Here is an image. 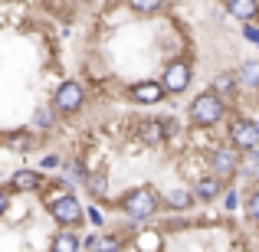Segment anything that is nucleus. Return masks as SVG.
I'll use <instances>...</instances> for the list:
<instances>
[{
    "mask_svg": "<svg viewBox=\"0 0 259 252\" xmlns=\"http://www.w3.org/2000/svg\"><path fill=\"white\" fill-rule=\"evenodd\" d=\"M161 203L177 213V210H190L197 200H194V193H190L187 187H174V190H164V200H161Z\"/></svg>",
    "mask_w": 259,
    "mask_h": 252,
    "instance_id": "2eb2a0df",
    "label": "nucleus"
},
{
    "mask_svg": "<svg viewBox=\"0 0 259 252\" xmlns=\"http://www.w3.org/2000/svg\"><path fill=\"white\" fill-rule=\"evenodd\" d=\"M138 249L141 252H158L161 249V236L158 233H141L138 236Z\"/></svg>",
    "mask_w": 259,
    "mask_h": 252,
    "instance_id": "b1692460",
    "label": "nucleus"
},
{
    "mask_svg": "<svg viewBox=\"0 0 259 252\" xmlns=\"http://www.w3.org/2000/svg\"><path fill=\"white\" fill-rule=\"evenodd\" d=\"M85 216L92 220V226H105V216H102V210H99V207H89V210H85Z\"/></svg>",
    "mask_w": 259,
    "mask_h": 252,
    "instance_id": "a878e982",
    "label": "nucleus"
},
{
    "mask_svg": "<svg viewBox=\"0 0 259 252\" xmlns=\"http://www.w3.org/2000/svg\"><path fill=\"white\" fill-rule=\"evenodd\" d=\"M85 190L92 196H105L108 193V177H105V170H92V174L85 177Z\"/></svg>",
    "mask_w": 259,
    "mask_h": 252,
    "instance_id": "a211bd4d",
    "label": "nucleus"
},
{
    "mask_svg": "<svg viewBox=\"0 0 259 252\" xmlns=\"http://www.w3.org/2000/svg\"><path fill=\"white\" fill-rule=\"evenodd\" d=\"M82 246L89 252H121L125 242H121L118 236H112V233H95V236H89V239H82Z\"/></svg>",
    "mask_w": 259,
    "mask_h": 252,
    "instance_id": "ddd939ff",
    "label": "nucleus"
},
{
    "mask_svg": "<svg viewBox=\"0 0 259 252\" xmlns=\"http://www.w3.org/2000/svg\"><path fill=\"white\" fill-rule=\"evenodd\" d=\"M256 98H259V88H256Z\"/></svg>",
    "mask_w": 259,
    "mask_h": 252,
    "instance_id": "2f4dec72",
    "label": "nucleus"
},
{
    "mask_svg": "<svg viewBox=\"0 0 259 252\" xmlns=\"http://www.w3.org/2000/svg\"><path fill=\"white\" fill-rule=\"evenodd\" d=\"M39 167H43V170H56L59 167V154H46V158L39 161Z\"/></svg>",
    "mask_w": 259,
    "mask_h": 252,
    "instance_id": "cd10ccee",
    "label": "nucleus"
},
{
    "mask_svg": "<svg viewBox=\"0 0 259 252\" xmlns=\"http://www.w3.org/2000/svg\"><path fill=\"white\" fill-rule=\"evenodd\" d=\"M128 7L135 13H141V17H148V13H158L164 7V0H128Z\"/></svg>",
    "mask_w": 259,
    "mask_h": 252,
    "instance_id": "412c9836",
    "label": "nucleus"
},
{
    "mask_svg": "<svg viewBox=\"0 0 259 252\" xmlns=\"http://www.w3.org/2000/svg\"><path fill=\"white\" fill-rule=\"evenodd\" d=\"M246 154H249V158H246V164L240 161V170H243V174H246L253 183H259V154H256V151H246Z\"/></svg>",
    "mask_w": 259,
    "mask_h": 252,
    "instance_id": "4be33fe9",
    "label": "nucleus"
},
{
    "mask_svg": "<svg viewBox=\"0 0 259 252\" xmlns=\"http://www.w3.org/2000/svg\"><path fill=\"white\" fill-rule=\"evenodd\" d=\"M243 36H246L249 43H259V26L256 23H246V26H243Z\"/></svg>",
    "mask_w": 259,
    "mask_h": 252,
    "instance_id": "c85d7f7f",
    "label": "nucleus"
},
{
    "mask_svg": "<svg viewBox=\"0 0 259 252\" xmlns=\"http://www.w3.org/2000/svg\"><path fill=\"white\" fill-rule=\"evenodd\" d=\"M210 167H213V174L220 177V180H230V177L240 174V151H236L233 144H220L210 151Z\"/></svg>",
    "mask_w": 259,
    "mask_h": 252,
    "instance_id": "423d86ee",
    "label": "nucleus"
},
{
    "mask_svg": "<svg viewBox=\"0 0 259 252\" xmlns=\"http://www.w3.org/2000/svg\"><path fill=\"white\" fill-rule=\"evenodd\" d=\"M7 207H10V190H0V216L7 213Z\"/></svg>",
    "mask_w": 259,
    "mask_h": 252,
    "instance_id": "c756f323",
    "label": "nucleus"
},
{
    "mask_svg": "<svg viewBox=\"0 0 259 252\" xmlns=\"http://www.w3.org/2000/svg\"><path fill=\"white\" fill-rule=\"evenodd\" d=\"M227 118V98H220L217 92H200L194 102H190V121L200 128H213Z\"/></svg>",
    "mask_w": 259,
    "mask_h": 252,
    "instance_id": "f257e3e1",
    "label": "nucleus"
},
{
    "mask_svg": "<svg viewBox=\"0 0 259 252\" xmlns=\"http://www.w3.org/2000/svg\"><path fill=\"white\" fill-rule=\"evenodd\" d=\"M121 210H125L128 220L148 223V220H151V216L161 210V196L154 193L151 187H135L132 193H125V200H121Z\"/></svg>",
    "mask_w": 259,
    "mask_h": 252,
    "instance_id": "f03ea898",
    "label": "nucleus"
},
{
    "mask_svg": "<svg viewBox=\"0 0 259 252\" xmlns=\"http://www.w3.org/2000/svg\"><path fill=\"white\" fill-rule=\"evenodd\" d=\"M50 252H82V236H79V229H59L50 239Z\"/></svg>",
    "mask_w": 259,
    "mask_h": 252,
    "instance_id": "f8f14e48",
    "label": "nucleus"
},
{
    "mask_svg": "<svg viewBox=\"0 0 259 252\" xmlns=\"http://www.w3.org/2000/svg\"><path fill=\"white\" fill-rule=\"evenodd\" d=\"M36 141H39V138H26V141H23V134H17V138L10 141V147H17V151H30Z\"/></svg>",
    "mask_w": 259,
    "mask_h": 252,
    "instance_id": "393cba45",
    "label": "nucleus"
},
{
    "mask_svg": "<svg viewBox=\"0 0 259 252\" xmlns=\"http://www.w3.org/2000/svg\"><path fill=\"white\" fill-rule=\"evenodd\" d=\"M227 144H233L236 151H256L259 144V134H256V121L249 118H233L227 125Z\"/></svg>",
    "mask_w": 259,
    "mask_h": 252,
    "instance_id": "39448f33",
    "label": "nucleus"
},
{
    "mask_svg": "<svg viewBox=\"0 0 259 252\" xmlns=\"http://www.w3.org/2000/svg\"><path fill=\"white\" fill-rule=\"evenodd\" d=\"M85 105V85L79 79H66L53 95V112L56 115H76Z\"/></svg>",
    "mask_w": 259,
    "mask_h": 252,
    "instance_id": "20e7f679",
    "label": "nucleus"
},
{
    "mask_svg": "<svg viewBox=\"0 0 259 252\" xmlns=\"http://www.w3.org/2000/svg\"><path fill=\"white\" fill-rule=\"evenodd\" d=\"M236 85L243 88H259V59H246L236 69Z\"/></svg>",
    "mask_w": 259,
    "mask_h": 252,
    "instance_id": "dca6fc26",
    "label": "nucleus"
},
{
    "mask_svg": "<svg viewBox=\"0 0 259 252\" xmlns=\"http://www.w3.org/2000/svg\"><path fill=\"white\" fill-rule=\"evenodd\" d=\"M243 207H246V216L253 223H259V183H253V190H249V196H246V203H243Z\"/></svg>",
    "mask_w": 259,
    "mask_h": 252,
    "instance_id": "5701e85b",
    "label": "nucleus"
},
{
    "mask_svg": "<svg viewBox=\"0 0 259 252\" xmlns=\"http://www.w3.org/2000/svg\"><path fill=\"white\" fill-rule=\"evenodd\" d=\"M256 46H259V43H256Z\"/></svg>",
    "mask_w": 259,
    "mask_h": 252,
    "instance_id": "473e14b6",
    "label": "nucleus"
},
{
    "mask_svg": "<svg viewBox=\"0 0 259 252\" xmlns=\"http://www.w3.org/2000/svg\"><path fill=\"white\" fill-rule=\"evenodd\" d=\"M128 98H132L135 105H161V102L167 98V88L161 82H154V79H145V82H135L128 88Z\"/></svg>",
    "mask_w": 259,
    "mask_h": 252,
    "instance_id": "6e6552de",
    "label": "nucleus"
},
{
    "mask_svg": "<svg viewBox=\"0 0 259 252\" xmlns=\"http://www.w3.org/2000/svg\"><path fill=\"white\" fill-rule=\"evenodd\" d=\"M135 138H138V144H145V147H161L164 144V121L141 118L138 125H135Z\"/></svg>",
    "mask_w": 259,
    "mask_h": 252,
    "instance_id": "1a4fd4ad",
    "label": "nucleus"
},
{
    "mask_svg": "<svg viewBox=\"0 0 259 252\" xmlns=\"http://www.w3.org/2000/svg\"><path fill=\"white\" fill-rule=\"evenodd\" d=\"M256 134H259V121H256Z\"/></svg>",
    "mask_w": 259,
    "mask_h": 252,
    "instance_id": "7c9ffc66",
    "label": "nucleus"
},
{
    "mask_svg": "<svg viewBox=\"0 0 259 252\" xmlns=\"http://www.w3.org/2000/svg\"><path fill=\"white\" fill-rule=\"evenodd\" d=\"M227 13L243 23H253L259 17V0H227Z\"/></svg>",
    "mask_w": 259,
    "mask_h": 252,
    "instance_id": "4468645a",
    "label": "nucleus"
},
{
    "mask_svg": "<svg viewBox=\"0 0 259 252\" xmlns=\"http://www.w3.org/2000/svg\"><path fill=\"white\" fill-rule=\"evenodd\" d=\"M223 207H227V210H230V213H233V210H236V207H240V193H236V190H230V193H227V196H223Z\"/></svg>",
    "mask_w": 259,
    "mask_h": 252,
    "instance_id": "bb28decb",
    "label": "nucleus"
},
{
    "mask_svg": "<svg viewBox=\"0 0 259 252\" xmlns=\"http://www.w3.org/2000/svg\"><path fill=\"white\" fill-rule=\"evenodd\" d=\"M161 85L167 88V95L187 92V85H190V66H187V59H174V63H167L164 76H161Z\"/></svg>",
    "mask_w": 259,
    "mask_h": 252,
    "instance_id": "0eeeda50",
    "label": "nucleus"
},
{
    "mask_svg": "<svg viewBox=\"0 0 259 252\" xmlns=\"http://www.w3.org/2000/svg\"><path fill=\"white\" fill-rule=\"evenodd\" d=\"M63 167V174H66V183H85V177H89V167L82 164V161H66V164H59Z\"/></svg>",
    "mask_w": 259,
    "mask_h": 252,
    "instance_id": "f3484780",
    "label": "nucleus"
},
{
    "mask_svg": "<svg viewBox=\"0 0 259 252\" xmlns=\"http://www.w3.org/2000/svg\"><path fill=\"white\" fill-rule=\"evenodd\" d=\"M33 128H36V131H53V128H56V112H53V108H36Z\"/></svg>",
    "mask_w": 259,
    "mask_h": 252,
    "instance_id": "aec40b11",
    "label": "nucleus"
},
{
    "mask_svg": "<svg viewBox=\"0 0 259 252\" xmlns=\"http://www.w3.org/2000/svg\"><path fill=\"white\" fill-rule=\"evenodd\" d=\"M43 170H33V167H20L17 174L10 177V190H17V193H39V187H43Z\"/></svg>",
    "mask_w": 259,
    "mask_h": 252,
    "instance_id": "9d476101",
    "label": "nucleus"
},
{
    "mask_svg": "<svg viewBox=\"0 0 259 252\" xmlns=\"http://www.w3.org/2000/svg\"><path fill=\"white\" fill-rule=\"evenodd\" d=\"M220 190H223V180L217 174H203L200 180L194 183V190H190V193H194V200L197 203H213L217 196H220Z\"/></svg>",
    "mask_w": 259,
    "mask_h": 252,
    "instance_id": "9b49d317",
    "label": "nucleus"
},
{
    "mask_svg": "<svg viewBox=\"0 0 259 252\" xmlns=\"http://www.w3.org/2000/svg\"><path fill=\"white\" fill-rule=\"evenodd\" d=\"M236 88H240V85H236V76H233V72H220V76L213 79V88H210V92H217L220 98H227V95L236 92Z\"/></svg>",
    "mask_w": 259,
    "mask_h": 252,
    "instance_id": "6ab92c4d",
    "label": "nucleus"
},
{
    "mask_svg": "<svg viewBox=\"0 0 259 252\" xmlns=\"http://www.w3.org/2000/svg\"><path fill=\"white\" fill-rule=\"evenodd\" d=\"M50 216L59 229H79L85 210H82V203H79V196L66 190V193H59V196L50 200Z\"/></svg>",
    "mask_w": 259,
    "mask_h": 252,
    "instance_id": "7ed1b4c3",
    "label": "nucleus"
}]
</instances>
